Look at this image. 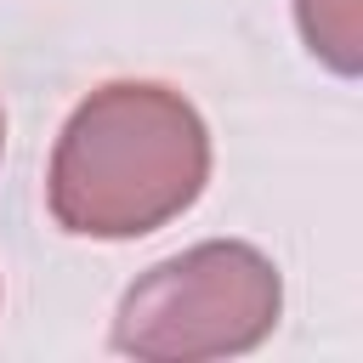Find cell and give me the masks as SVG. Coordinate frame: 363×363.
<instances>
[{"instance_id":"6da1fadb","label":"cell","mask_w":363,"mask_h":363,"mask_svg":"<svg viewBox=\"0 0 363 363\" xmlns=\"http://www.w3.org/2000/svg\"><path fill=\"white\" fill-rule=\"evenodd\" d=\"M210 170L199 113L159 85H108L62 130L51 159V210L91 238L153 233L193 204Z\"/></svg>"},{"instance_id":"7a4b0ae2","label":"cell","mask_w":363,"mask_h":363,"mask_svg":"<svg viewBox=\"0 0 363 363\" xmlns=\"http://www.w3.org/2000/svg\"><path fill=\"white\" fill-rule=\"evenodd\" d=\"M272 318L278 272L244 244H199L125 295L113 340L136 357H216L255 346Z\"/></svg>"},{"instance_id":"3957f363","label":"cell","mask_w":363,"mask_h":363,"mask_svg":"<svg viewBox=\"0 0 363 363\" xmlns=\"http://www.w3.org/2000/svg\"><path fill=\"white\" fill-rule=\"evenodd\" d=\"M295 6H301L306 45L329 68L357 74V62H363V0H295Z\"/></svg>"}]
</instances>
